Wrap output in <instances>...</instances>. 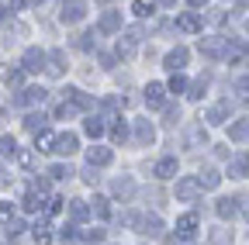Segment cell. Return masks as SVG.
Instances as JSON below:
<instances>
[{"instance_id": "15", "label": "cell", "mask_w": 249, "mask_h": 245, "mask_svg": "<svg viewBox=\"0 0 249 245\" xmlns=\"http://www.w3.org/2000/svg\"><path fill=\"white\" fill-rule=\"evenodd\" d=\"M152 173H156V176H160V180H170V176L177 173V159H173V156H166V159H160V163H156V166H152Z\"/></svg>"}, {"instance_id": "30", "label": "cell", "mask_w": 249, "mask_h": 245, "mask_svg": "<svg viewBox=\"0 0 249 245\" xmlns=\"http://www.w3.org/2000/svg\"><path fill=\"white\" fill-rule=\"evenodd\" d=\"M132 11H135L139 17H149V14H156V0H135Z\"/></svg>"}, {"instance_id": "45", "label": "cell", "mask_w": 249, "mask_h": 245, "mask_svg": "<svg viewBox=\"0 0 249 245\" xmlns=\"http://www.w3.org/2000/svg\"><path fill=\"white\" fill-rule=\"evenodd\" d=\"M55 117H73V107H70V104H59V107H55Z\"/></svg>"}, {"instance_id": "18", "label": "cell", "mask_w": 249, "mask_h": 245, "mask_svg": "<svg viewBox=\"0 0 249 245\" xmlns=\"http://www.w3.org/2000/svg\"><path fill=\"white\" fill-rule=\"evenodd\" d=\"M201 52H208V55H225L229 49H225L222 38H201Z\"/></svg>"}, {"instance_id": "38", "label": "cell", "mask_w": 249, "mask_h": 245, "mask_svg": "<svg viewBox=\"0 0 249 245\" xmlns=\"http://www.w3.org/2000/svg\"><path fill=\"white\" fill-rule=\"evenodd\" d=\"M59 238H62V242H76V228H73V225H62V228H59Z\"/></svg>"}, {"instance_id": "4", "label": "cell", "mask_w": 249, "mask_h": 245, "mask_svg": "<svg viewBox=\"0 0 249 245\" xmlns=\"http://www.w3.org/2000/svg\"><path fill=\"white\" fill-rule=\"evenodd\" d=\"M45 97H49V90H45V86H28V90H21V94L14 97V104L28 107V104H42Z\"/></svg>"}, {"instance_id": "34", "label": "cell", "mask_w": 249, "mask_h": 245, "mask_svg": "<svg viewBox=\"0 0 249 245\" xmlns=\"http://www.w3.org/2000/svg\"><path fill=\"white\" fill-rule=\"evenodd\" d=\"M204 90H208V76H201V80L191 86V97H194V100H201V97H204Z\"/></svg>"}, {"instance_id": "31", "label": "cell", "mask_w": 249, "mask_h": 245, "mask_svg": "<svg viewBox=\"0 0 249 245\" xmlns=\"http://www.w3.org/2000/svg\"><path fill=\"white\" fill-rule=\"evenodd\" d=\"M93 211H97V218H111V200L107 197H93Z\"/></svg>"}, {"instance_id": "19", "label": "cell", "mask_w": 249, "mask_h": 245, "mask_svg": "<svg viewBox=\"0 0 249 245\" xmlns=\"http://www.w3.org/2000/svg\"><path fill=\"white\" fill-rule=\"evenodd\" d=\"M214 211H218V218H225V221H229V218H235V211H239V207H235L232 197H222V200L214 204Z\"/></svg>"}, {"instance_id": "12", "label": "cell", "mask_w": 249, "mask_h": 245, "mask_svg": "<svg viewBox=\"0 0 249 245\" xmlns=\"http://www.w3.org/2000/svg\"><path fill=\"white\" fill-rule=\"evenodd\" d=\"M135 142L139 145H152L156 142V128L149 125V121H139V125H135Z\"/></svg>"}, {"instance_id": "37", "label": "cell", "mask_w": 249, "mask_h": 245, "mask_svg": "<svg viewBox=\"0 0 249 245\" xmlns=\"http://www.w3.org/2000/svg\"><path fill=\"white\" fill-rule=\"evenodd\" d=\"M21 83H24V73H21V69H14V73H7V86H11V90H18Z\"/></svg>"}, {"instance_id": "42", "label": "cell", "mask_w": 249, "mask_h": 245, "mask_svg": "<svg viewBox=\"0 0 249 245\" xmlns=\"http://www.w3.org/2000/svg\"><path fill=\"white\" fill-rule=\"evenodd\" d=\"M0 221H4V225L14 221V207H11V204H0Z\"/></svg>"}, {"instance_id": "24", "label": "cell", "mask_w": 249, "mask_h": 245, "mask_svg": "<svg viewBox=\"0 0 249 245\" xmlns=\"http://www.w3.org/2000/svg\"><path fill=\"white\" fill-rule=\"evenodd\" d=\"M83 131H87L90 138H101V135H104V121H101V117H87V121H83Z\"/></svg>"}, {"instance_id": "46", "label": "cell", "mask_w": 249, "mask_h": 245, "mask_svg": "<svg viewBox=\"0 0 249 245\" xmlns=\"http://www.w3.org/2000/svg\"><path fill=\"white\" fill-rule=\"evenodd\" d=\"M211 242H214V245H229V231H214Z\"/></svg>"}, {"instance_id": "44", "label": "cell", "mask_w": 249, "mask_h": 245, "mask_svg": "<svg viewBox=\"0 0 249 245\" xmlns=\"http://www.w3.org/2000/svg\"><path fill=\"white\" fill-rule=\"evenodd\" d=\"M62 204H66L62 197H52V200H49V214H59V211H62Z\"/></svg>"}, {"instance_id": "36", "label": "cell", "mask_w": 249, "mask_h": 245, "mask_svg": "<svg viewBox=\"0 0 249 245\" xmlns=\"http://www.w3.org/2000/svg\"><path fill=\"white\" fill-rule=\"evenodd\" d=\"M49 176H52V180H70L73 173H70V166H52V169H49Z\"/></svg>"}, {"instance_id": "49", "label": "cell", "mask_w": 249, "mask_h": 245, "mask_svg": "<svg viewBox=\"0 0 249 245\" xmlns=\"http://www.w3.org/2000/svg\"><path fill=\"white\" fill-rule=\"evenodd\" d=\"M28 4H31V0H11V7H14V11H24Z\"/></svg>"}, {"instance_id": "27", "label": "cell", "mask_w": 249, "mask_h": 245, "mask_svg": "<svg viewBox=\"0 0 249 245\" xmlns=\"http://www.w3.org/2000/svg\"><path fill=\"white\" fill-rule=\"evenodd\" d=\"M229 135H232V142H246L249 138V121H235L229 128Z\"/></svg>"}, {"instance_id": "2", "label": "cell", "mask_w": 249, "mask_h": 245, "mask_svg": "<svg viewBox=\"0 0 249 245\" xmlns=\"http://www.w3.org/2000/svg\"><path fill=\"white\" fill-rule=\"evenodd\" d=\"M87 17V0H66L62 4V21L66 24H80Z\"/></svg>"}, {"instance_id": "52", "label": "cell", "mask_w": 249, "mask_h": 245, "mask_svg": "<svg viewBox=\"0 0 249 245\" xmlns=\"http://www.w3.org/2000/svg\"><path fill=\"white\" fill-rule=\"evenodd\" d=\"M4 183H7V180H4V173H0V187H4Z\"/></svg>"}, {"instance_id": "7", "label": "cell", "mask_w": 249, "mask_h": 245, "mask_svg": "<svg viewBox=\"0 0 249 245\" xmlns=\"http://www.w3.org/2000/svg\"><path fill=\"white\" fill-rule=\"evenodd\" d=\"M135 225H139V231H142V235H149V238H156V235L163 231V221L156 218V214H145V218H135Z\"/></svg>"}, {"instance_id": "1", "label": "cell", "mask_w": 249, "mask_h": 245, "mask_svg": "<svg viewBox=\"0 0 249 245\" xmlns=\"http://www.w3.org/2000/svg\"><path fill=\"white\" fill-rule=\"evenodd\" d=\"M201 190H204V187H201L197 176H180V180H177V197L187 200V204H194V200L201 197Z\"/></svg>"}, {"instance_id": "39", "label": "cell", "mask_w": 249, "mask_h": 245, "mask_svg": "<svg viewBox=\"0 0 249 245\" xmlns=\"http://www.w3.org/2000/svg\"><path fill=\"white\" fill-rule=\"evenodd\" d=\"M83 180H87V183H90V187H93V183H97V180H101V176H97V166H90V163H87V169H83Z\"/></svg>"}, {"instance_id": "11", "label": "cell", "mask_w": 249, "mask_h": 245, "mask_svg": "<svg viewBox=\"0 0 249 245\" xmlns=\"http://www.w3.org/2000/svg\"><path fill=\"white\" fill-rule=\"evenodd\" d=\"M76 145H80V142H76V135H70V131L55 138V152H59V156H73Z\"/></svg>"}, {"instance_id": "20", "label": "cell", "mask_w": 249, "mask_h": 245, "mask_svg": "<svg viewBox=\"0 0 249 245\" xmlns=\"http://www.w3.org/2000/svg\"><path fill=\"white\" fill-rule=\"evenodd\" d=\"M42 204H45V190H35V187H31V194L24 197V204H21V207H24V211H38Z\"/></svg>"}, {"instance_id": "28", "label": "cell", "mask_w": 249, "mask_h": 245, "mask_svg": "<svg viewBox=\"0 0 249 245\" xmlns=\"http://www.w3.org/2000/svg\"><path fill=\"white\" fill-rule=\"evenodd\" d=\"M31 235H35L38 245H52V235H49V225H45V221H38L35 228H31Z\"/></svg>"}, {"instance_id": "6", "label": "cell", "mask_w": 249, "mask_h": 245, "mask_svg": "<svg viewBox=\"0 0 249 245\" xmlns=\"http://www.w3.org/2000/svg\"><path fill=\"white\" fill-rule=\"evenodd\" d=\"M45 59H49V55H45L42 49H28V52H24V69H28V73H42V69H45Z\"/></svg>"}, {"instance_id": "26", "label": "cell", "mask_w": 249, "mask_h": 245, "mask_svg": "<svg viewBox=\"0 0 249 245\" xmlns=\"http://www.w3.org/2000/svg\"><path fill=\"white\" fill-rule=\"evenodd\" d=\"M35 148H38V152H55V138H52L49 131H38V135H35Z\"/></svg>"}, {"instance_id": "8", "label": "cell", "mask_w": 249, "mask_h": 245, "mask_svg": "<svg viewBox=\"0 0 249 245\" xmlns=\"http://www.w3.org/2000/svg\"><path fill=\"white\" fill-rule=\"evenodd\" d=\"M111 159H114V152H111V148H101V145H93V148L87 152V163L97 166V169H101V166H111Z\"/></svg>"}, {"instance_id": "25", "label": "cell", "mask_w": 249, "mask_h": 245, "mask_svg": "<svg viewBox=\"0 0 249 245\" xmlns=\"http://www.w3.org/2000/svg\"><path fill=\"white\" fill-rule=\"evenodd\" d=\"M70 214H73V221H87V218H90L87 200H70Z\"/></svg>"}, {"instance_id": "10", "label": "cell", "mask_w": 249, "mask_h": 245, "mask_svg": "<svg viewBox=\"0 0 249 245\" xmlns=\"http://www.w3.org/2000/svg\"><path fill=\"white\" fill-rule=\"evenodd\" d=\"M208 135H204V125H191L187 128V148H204Z\"/></svg>"}, {"instance_id": "3", "label": "cell", "mask_w": 249, "mask_h": 245, "mask_svg": "<svg viewBox=\"0 0 249 245\" xmlns=\"http://www.w3.org/2000/svg\"><path fill=\"white\" fill-rule=\"evenodd\" d=\"M177 28H180V32H187V35H197L201 28H204V21H201V14H197V11H187V14H180V17H177Z\"/></svg>"}, {"instance_id": "54", "label": "cell", "mask_w": 249, "mask_h": 245, "mask_svg": "<svg viewBox=\"0 0 249 245\" xmlns=\"http://www.w3.org/2000/svg\"><path fill=\"white\" fill-rule=\"evenodd\" d=\"M0 17H4V4H0Z\"/></svg>"}, {"instance_id": "33", "label": "cell", "mask_w": 249, "mask_h": 245, "mask_svg": "<svg viewBox=\"0 0 249 245\" xmlns=\"http://www.w3.org/2000/svg\"><path fill=\"white\" fill-rule=\"evenodd\" d=\"M187 90V80L180 76V73H173V80H170V94H183Z\"/></svg>"}, {"instance_id": "50", "label": "cell", "mask_w": 249, "mask_h": 245, "mask_svg": "<svg viewBox=\"0 0 249 245\" xmlns=\"http://www.w3.org/2000/svg\"><path fill=\"white\" fill-rule=\"evenodd\" d=\"M208 4V0H191V7H204Z\"/></svg>"}, {"instance_id": "5", "label": "cell", "mask_w": 249, "mask_h": 245, "mask_svg": "<svg viewBox=\"0 0 249 245\" xmlns=\"http://www.w3.org/2000/svg\"><path fill=\"white\" fill-rule=\"evenodd\" d=\"M197 214H183V218H177V238H194L197 235Z\"/></svg>"}, {"instance_id": "21", "label": "cell", "mask_w": 249, "mask_h": 245, "mask_svg": "<svg viewBox=\"0 0 249 245\" xmlns=\"http://www.w3.org/2000/svg\"><path fill=\"white\" fill-rule=\"evenodd\" d=\"M24 128H28L31 135H38V131H45V114H35V111H31V114L24 117Z\"/></svg>"}, {"instance_id": "47", "label": "cell", "mask_w": 249, "mask_h": 245, "mask_svg": "<svg viewBox=\"0 0 249 245\" xmlns=\"http://www.w3.org/2000/svg\"><path fill=\"white\" fill-rule=\"evenodd\" d=\"M87 238H90V242H104V228H93V231H87Z\"/></svg>"}, {"instance_id": "17", "label": "cell", "mask_w": 249, "mask_h": 245, "mask_svg": "<svg viewBox=\"0 0 249 245\" xmlns=\"http://www.w3.org/2000/svg\"><path fill=\"white\" fill-rule=\"evenodd\" d=\"M114 194H118L121 200H128V197L135 194V183H132V176H121V180H114Z\"/></svg>"}, {"instance_id": "29", "label": "cell", "mask_w": 249, "mask_h": 245, "mask_svg": "<svg viewBox=\"0 0 249 245\" xmlns=\"http://www.w3.org/2000/svg\"><path fill=\"white\" fill-rule=\"evenodd\" d=\"M197 180H201V187H204V190H214V187H218V183H222V176H218L214 169H204V173H201Z\"/></svg>"}, {"instance_id": "23", "label": "cell", "mask_w": 249, "mask_h": 245, "mask_svg": "<svg viewBox=\"0 0 249 245\" xmlns=\"http://www.w3.org/2000/svg\"><path fill=\"white\" fill-rule=\"evenodd\" d=\"M225 114H229V104H214V107H208V125H222L225 121Z\"/></svg>"}, {"instance_id": "48", "label": "cell", "mask_w": 249, "mask_h": 245, "mask_svg": "<svg viewBox=\"0 0 249 245\" xmlns=\"http://www.w3.org/2000/svg\"><path fill=\"white\" fill-rule=\"evenodd\" d=\"M177 117H180V111L177 107H166V125H177Z\"/></svg>"}, {"instance_id": "41", "label": "cell", "mask_w": 249, "mask_h": 245, "mask_svg": "<svg viewBox=\"0 0 249 245\" xmlns=\"http://www.w3.org/2000/svg\"><path fill=\"white\" fill-rule=\"evenodd\" d=\"M18 163L28 169V166H35V152H18Z\"/></svg>"}, {"instance_id": "53", "label": "cell", "mask_w": 249, "mask_h": 245, "mask_svg": "<svg viewBox=\"0 0 249 245\" xmlns=\"http://www.w3.org/2000/svg\"><path fill=\"white\" fill-rule=\"evenodd\" d=\"M239 4H242V7H249V0H239Z\"/></svg>"}, {"instance_id": "22", "label": "cell", "mask_w": 249, "mask_h": 245, "mask_svg": "<svg viewBox=\"0 0 249 245\" xmlns=\"http://www.w3.org/2000/svg\"><path fill=\"white\" fill-rule=\"evenodd\" d=\"M121 28V14L118 11H104V17H101V32H118Z\"/></svg>"}, {"instance_id": "14", "label": "cell", "mask_w": 249, "mask_h": 245, "mask_svg": "<svg viewBox=\"0 0 249 245\" xmlns=\"http://www.w3.org/2000/svg\"><path fill=\"white\" fill-rule=\"evenodd\" d=\"M183 66H187V49H173V52L166 55V69H170V73H180Z\"/></svg>"}, {"instance_id": "40", "label": "cell", "mask_w": 249, "mask_h": 245, "mask_svg": "<svg viewBox=\"0 0 249 245\" xmlns=\"http://www.w3.org/2000/svg\"><path fill=\"white\" fill-rule=\"evenodd\" d=\"M132 52H135V42H118V55L121 59H128Z\"/></svg>"}, {"instance_id": "43", "label": "cell", "mask_w": 249, "mask_h": 245, "mask_svg": "<svg viewBox=\"0 0 249 245\" xmlns=\"http://www.w3.org/2000/svg\"><path fill=\"white\" fill-rule=\"evenodd\" d=\"M21 231H24V225H21L18 218H14V221H7V235H11V238H14V235H21Z\"/></svg>"}, {"instance_id": "35", "label": "cell", "mask_w": 249, "mask_h": 245, "mask_svg": "<svg viewBox=\"0 0 249 245\" xmlns=\"http://www.w3.org/2000/svg\"><path fill=\"white\" fill-rule=\"evenodd\" d=\"M111 138H114V142H124V138H128V125H124V121H121V125H114V128H111Z\"/></svg>"}, {"instance_id": "51", "label": "cell", "mask_w": 249, "mask_h": 245, "mask_svg": "<svg viewBox=\"0 0 249 245\" xmlns=\"http://www.w3.org/2000/svg\"><path fill=\"white\" fill-rule=\"evenodd\" d=\"M160 4H166V7H173V4H177V0H160Z\"/></svg>"}, {"instance_id": "16", "label": "cell", "mask_w": 249, "mask_h": 245, "mask_svg": "<svg viewBox=\"0 0 249 245\" xmlns=\"http://www.w3.org/2000/svg\"><path fill=\"white\" fill-rule=\"evenodd\" d=\"M49 63H52V66H49V73H52V76H62V73H66V52L55 49V52L49 55Z\"/></svg>"}, {"instance_id": "9", "label": "cell", "mask_w": 249, "mask_h": 245, "mask_svg": "<svg viewBox=\"0 0 249 245\" xmlns=\"http://www.w3.org/2000/svg\"><path fill=\"white\" fill-rule=\"evenodd\" d=\"M145 104L149 107H163L166 104V86L163 83H149L145 86Z\"/></svg>"}, {"instance_id": "13", "label": "cell", "mask_w": 249, "mask_h": 245, "mask_svg": "<svg viewBox=\"0 0 249 245\" xmlns=\"http://www.w3.org/2000/svg\"><path fill=\"white\" fill-rule=\"evenodd\" d=\"M246 173H249V156H246V152H239V156L229 163V176L239 180V176H246Z\"/></svg>"}, {"instance_id": "32", "label": "cell", "mask_w": 249, "mask_h": 245, "mask_svg": "<svg viewBox=\"0 0 249 245\" xmlns=\"http://www.w3.org/2000/svg\"><path fill=\"white\" fill-rule=\"evenodd\" d=\"M0 156H7V159L18 156V142L14 138H0Z\"/></svg>"}]
</instances>
